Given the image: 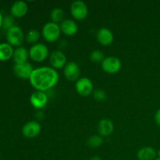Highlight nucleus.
Returning a JSON list of instances; mask_svg holds the SVG:
<instances>
[{
    "label": "nucleus",
    "instance_id": "20e7f679",
    "mask_svg": "<svg viewBox=\"0 0 160 160\" xmlns=\"http://www.w3.org/2000/svg\"><path fill=\"white\" fill-rule=\"evenodd\" d=\"M6 39L8 43L11 45L20 47L24 41V34L21 28L17 25L13 27L6 31Z\"/></svg>",
    "mask_w": 160,
    "mask_h": 160
},
{
    "label": "nucleus",
    "instance_id": "b1692460",
    "mask_svg": "<svg viewBox=\"0 0 160 160\" xmlns=\"http://www.w3.org/2000/svg\"><path fill=\"white\" fill-rule=\"evenodd\" d=\"M15 21H14V17L12 15H7L3 17L2 19V26L4 29L6 30V31L9 29H10L12 27L15 25Z\"/></svg>",
    "mask_w": 160,
    "mask_h": 160
},
{
    "label": "nucleus",
    "instance_id": "2eb2a0df",
    "mask_svg": "<svg viewBox=\"0 0 160 160\" xmlns=\"http://www.w3.org/2000/svg\"><path fill=\"white\" fill-rule=\"evenodd\" d=\"M28 6L26 2L21 1H16L10 7V13L13 17H17L20 18L23 17L28 13Z\"/></svg>",
    "mask_w": 160,
    "mask_h": 160
},
{
    "label": "nucleus",
    "instance_id": "412c9836",
    "mask_svg": "<svg viewBox=\"0 0 160 160\" xmlns=\"http://www.w3.org/2000/svg\"><path fill=\"white\" fill-rule=\"evenodd\" d=\"M103 142H104L103 138L100 136L99 134H95V135L91 136L87 141L88 145L92 148H99L100 146L102 145Z\"/></svg>",
    "mask_w": 160,
    "mask_h": 160
},
{
    "label": "nucleus",
    "instance_id": "9b49d317",
    "mask_svg": "<svg viewBox=\"0 0 160 160\" xmlns=\"http://www.w3.org/2000/svg\"><path fill=\"white\" fill-rule=\"evenodd\" d=\"M48 101V97L45 92L36 91L31 94L30 97V102L32 106L37 109H43L47 105Z\"/></svg>",
    "mask_w": 160,
    "mask_h": 160
},
{
    "label": "nucleus",
    "instance_id": "423d86ee",
    "mask_svg": "<svg viewBox=\"0 0 160 160\" xmlns=\"http://www.w3.org/2000/svg\"><path fill=\"white\" fill-rule=\"evenodd\" d=\"M102 69L104 72L110 74L118 73L122 67L121 61L116 56H107L101 63Z\"/></svg>",
    "mask_w": 160,
    "mask_h": 160
},
{
    "label": "nucleus",
    "instance_id": "0eeeda50",
    "mask_svg": "<svg viewBox=\"0 0 160 160\" xmlns=\"http://www.w3.org/2000/svg\"><path fill=\"white\" fill-rule=\"evenodd\" d=\"M76 92L81 96L87 97L93 94L94 85L92 80L88 78H81L75 84Z\"/></svg>",
    "mask_w": 160,
    "mask_h": 160
},
{
    "label": "nucleus",
    "instance_id": "c756f323",
    "mask_svg": "<svg viewBox=\"0 0 160 160\" xmlns=\"http://www.w3.org/2000/svg\"><path fill=\"white\" fill-rule=\"evenodd\" d=\"M155 160H160V158H156V159Z\"/></svg>",
    "mask_w": 160,
    "mask_h": 160
},
{
    "label": "nucleus",
    "instance_id": "4be33fe9",
    "mask_svg": "<svg viewBox=\"0 0 160 160\" xmlns=\"http://www.w3.org/2000/svg\"><path fill=\"white\" fill-rule=\"evenodd\" d=\"M40 39V33L36 29H31L28 31L26 34V40L28 43L36 44Z\"/></svg>",
    "mask_w": 160,
    "mask_h": 160
},
{
    "label": "nucleus",
    "instance_id": "f8f14e48",
    "mask_svg": "<svg viewBox=\"0 0 160 160\" xmlns=\"http://www.w3.org/2000/svg\"><path fill=\"white\" fill-rule=\"evenodd\" d=\"M34 70L33 66L28 62L22 64H15L13 67L15 75L21 79H29Z\"/></svg>",
    "mask_w": 160,
    "mask_h": 160
},
{
    "label": "nucleus",
    "instance_id": "7ed1b4c3",
    "mask_svg": "<svg viewBox=\"0 0 160 160\" xmlns=\"http://www.w3.org/2000/svg\"><path fill=\"white\" fill-rule=\"evenodd\" d=\"M48 56V48L42 43L33 45L29 49V57L33 61L41 62L45 61Z\"/></svg>",
    "mask_w": 160,
    "mask_h": 160
},
{
    "label": "nucleus",
    "instance_id": "dca6fc26",
    "mask_svg": "<svg viewBox=\"0 0 160 160\" xmlns=\"http://www.w3.org/2000/svg\"><path fill=\"white\" fill-rule=\"evenodd\" d=\"M61 32L67 36H73L78 31V26L76 22L72 19H65L59 24Z\"/></svg>",
    "mask_w": 160,
    "mask_h": 160
},
{
    "label": "nucleus",
    "instance_id": "39448f33",
    "mask_svg": "<svg viewBox=\"0 0 160 160\" xmlns=\"http://www.w3.org/2000/svg\"><path fill=\"white\" fill-rule=\"evenodd\" d=\"M70 12L75 20H83L88 17V8L84 2L76 0L70 5Z\"/></svg>",
    "mask_w": 160,
    "mask_h": 160
},
{
    "label": "nucleus",
    "instance_id": "cd10ccee",
    "mask_svg": "<svg viewBox=\"0 0 160 160\" xmlns=\"http://www.w3.org/2000/svg\"><path fill=\"white\" fill-rule=\"evenodd\" d=\"M2 19H3V17H2V16L1 12H0V28H1V27L2 26Z\"/></svg>",
    "mask_w": 160,
    "mask_h": 160
},
{
    "label": "nucleus",
    "instance_id": "9d476101",
    "mask_svg": "<svg viewBox=\"0 0 160 160\" xmlns=\"http://www.w3.org/2000/svg\"><path fill=\"white\" fill-rule=\"evenodd\" d=\"M49 62L52 67L55 70H60L64 68L67 62V56L60 50H55L52 52L49 56Z\"/></svg>",
    "mask_w": 160,
    "mask_h": 160
},
{
    "label": "nucleus",
    "instance_id": "7c9ffc66",
    "mask_svg": "<svg viewBox=\"0 0 160 160\" xmlns=\"http://www.w3.org/2000/svg\"><path fill=\"white\" fill-rule=\"evenodd\" d=\"M0 159H1V154H0Z\"/></svg>",
    "mask_w": 160,
    "mask_h": 160
},
{
    "label": "nucleus",
    "instance_id": "c85d7f7f",
    "mask_svg": "<svg viewBox=\"0 0 160 160\" xmlns=\"http://www.w3.org/2000/svg\"><path fill=\"white\" fill-rule=\"evenodd\" d=\"M157 156H158V158H160V149L157 152Z\"/></svg>",
    "mask_w": 160,
    "mask_h": 160
},
{
    "label": "nucleus",
    "instance_id": "f257e3e1",
    "mask_svg": "<svg viewBox=\"0 0 160 160\" xmlns=\"http://www.w3.org/2000/svg\"><path fill=\"white\" fill-rule=\"evenodd\" d=\"M59 79V73L56 70L52 67H42L33 70L29 81L36 91L45 92L56 86Z\"/></svg>",
    "mask_w": 160,
    "mask_h": 160
},
{
    "label": "nucleus",
    "instance_id": "f03ea898",
    "mask_svg": "<svg viewBox=\"0 0 160 160\" xmlns=\"http://www.w3.org/2000/svg\"><path fill=\"white\" fill-rule=\"evenodd\" d=\"M42 34L45 40L48 42H55L59 38L61 34L60 27L58 23L48 22L43 26Z\"/></svg>",
    "mask_w": 160,
    "mask_h": 160
},
{
    "label": "nucleus",
    "instance_id": "a211bd4d",
    "mask_svg": "<svg viewBox=\"0 0 160 160\" xmlns=\"http://www.w3.org/2000/svg\"><path fill=\"white\" fill-rule=\"evenodd\" d=\"M157 152L152 147H143L137 152V158L138 160H155L156 159Z\"/></svg>",
    "mask_w": 160,
    "mask_h": 160
},
{
    "label": "nucleus",
    "instance_id": "5701e85b",
    "mask_svg": "<svg viewBox=\"0 0 160 160\" xmlns=\"http://www.w3.org/2000/svg\"><path fill=\"white\" fill-rule=\"evenodd\" d=\"M90 60L95 63H102L105 59V55L102 51L98 49H95L92 51L90 54Z\"/></svg>",
    "mask_w": 160,
    "mask_h": 160
},
{
    "label": "nucleus",
    "instance_id": "aec40b11",
    "mask_svg": "<svg viewBox=\"0 0 160 160\" xmlns=\"http://www.w3.org/2000/svg\"><path fill=\"white\" fill-rule=\"evenodd\" d=\"M64 16H65L64 11L61 8H55L52 10L51 13H50V18L53 23H61L65 20Z\"/></svg>",
    "mask_w": 160,
    "mask_h": 160
},
{
    "label": "nucleus",
    "instance_id": "a878e982",
    "mask_svg": "<svg viewBox=\"0 0 160 160\" xmlns=\"http://www.w3.org/2000/svg\"><path fill=\"white\" fill-rule=\"evenodd\" d=\"M155 121H156L158 127L160 128V109L157 110V112H156V115H155Z\"/></svg>",
    "mask_w": 160,
    "mask_h": 160
},
{
    "label": "nucleus",
    "instance_id": "4468645a",
    "mask_svg": "<svg viewBox=\"0 0 160 160\" xmlns=\"http://www.w3.org/2000/svg\"><path fill=\"white\" fill-rule=\"evenodd\" d=\"M98 133L102 137H108L111 135L114 131V124L112 120L107 118H103L98 122Z\"/></svg>",
    "mask_w": 160,
    "mask_h": 160
},
{
    "label": "nucleus",
    "instance_id": "393cba45",
    "mask_svg": "<svg viewBox=\"0 0 160 160\" xmlns=\"http://www.w3.org/2000/svg\"><path fill=\"white\" fill-rule=\"evenodd\" d=\"M93 98L97 102H104L107 98V94L104 90L102 89H96L93 92Z\"/></svg>",
    "mask_w": 160,
    "mask_h": 160
},
{
    "label": "nucleus",
    "instance_id": "1a4fd4ad",
    "mask_svg": "<svg viewBox=\"0 0 160 160\" xmlns=\"http://www.w3.org/2000/svg\"><path fill=\"white\" fill-rule=\"evenodd\" d=\"M42 131V126L35 120H31L23 125L22 128V134L27 138H34Z\"/></svg>",
    "mask_w": 160,
    "mask_h": 160
},
{
    "label": "nucleus",
    "instance_id": "6ab92c4d",
    "mask_svg": "<svg viewBox=\"0 0 160 160\" xmlns=\"http://www.w3.org/2000/svg\"><path fill=\"white\" fill-rule=\"evenodd\" d=\"M14 49L9 43L0 44V60L6 61L11 59L13 56Z\"/></svg>",
    "mask_w": 160,
    "mask_h": 160
},
{
    "label": "nucleus",
    "instance_id": "6e6552de",
    "mask_svg": "<svg viewBox=\"0 0 160 160\" xmlns=\"http://www.w3.org/2000/svg\"><path fill=\"white\" fill-rule=\"evenodd\" d=\"M63 74L66 79L69 81H78L80 79L81 70L77 62H69L63 68Z\"/></svg>",
    "mask_w": 160,
    "mask_h": 160
},
{
    "label": "nucleus",
    "instance_id": "ddd939ff",
    "mask_svg": "<svg viewBox=\"0 0 160 160\" xmlns=\"http://www.w3.org/2000/svg\"><path fill=\"white\" fill-rule=\"evenodd\" d=\"M96 39L103 46H109L112 43L114 39L113 34L107 28H102L96 33Z\"/></svg>",
    "mask_w": 160,
    "mask_h": 160
},
{
    "label": "nucleus",
    "instance_id": "bb28decb",
    "mask_svg": "<svg viewBox=\"0 0 160 160\" xmlns=\"http://www.w3.org/2000/svg\"><path fill=\"white\" fill-rule=\"evenodd\" d=\"M90 160H102V159H101V157H99V156H93V157L91 158Z\"/></svg>",
    "mask_w": 160,
    "mask_h": 160
},
{
    "label": "nucleus",
    "instance_id": "f3484780",
    "mask_svg": "<svg viewBox=\"0 0 160 160\" xmlns=\"http://www.w3.org/2000/svg\"><path fill=\"white\" fill-rule=\"evenodd\" d=\"M28 57H29V51H28V49L24 47H17L14 50L12 59L15 64H22L27 62Z\"/></svg>",
    "mask_w": 160,
    "mask_h": 160
}]
</instances>
